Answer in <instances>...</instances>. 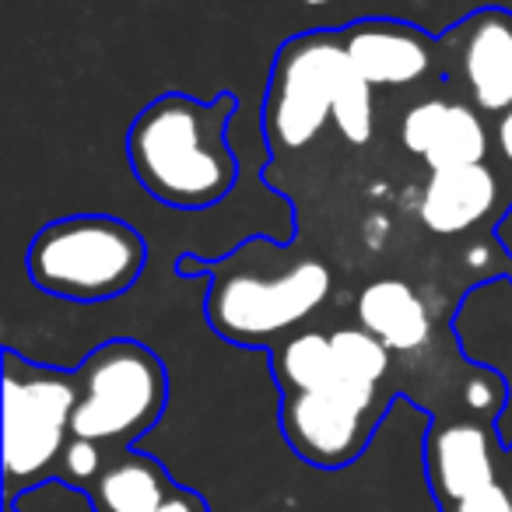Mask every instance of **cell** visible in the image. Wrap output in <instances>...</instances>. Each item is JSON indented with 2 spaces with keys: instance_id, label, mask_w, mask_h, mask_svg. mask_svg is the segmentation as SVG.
<instances>
[{
  "instance_id": "6da1fadb",
  "label": "cell",
  "mask_w": 512,
  "mask_h": 512,
  "mask_svg": "<svg viewBox=\"0 0 512 512\" xmlns=\"http://www.w3.org/2000/svg\"><path fill=\"white\" fill-rule=\"evenodd\" d=\"M232 116V95L197 102L193 95L169 92L148 102L127 134V158L137 183L155 200L183 211H200L228 197L239 176L228 144Z\"/></svg>"
},
{
  "instance_id": "7a4b0ae2",
  "label": "cell",
  "mask_w": 512,
  "mask_h": 512,
  "mask_svg": "<svg viewBox=\"0 0 512 512\" xmlns=\"http://www.w3.org/2000/svg\"><path fill=\"white\" fill-rule=\"evenodd\" d=\"M148 264V242L120 218L74 214L32 239L25 267L39 292L71 302H106L134 288Z\"/></svg>"
},
{
  "instance_id": "3957f363",
  "label": "cell",
  "mask_w": 512,
  "mask_h": 512,
  "mask_svg": "<svg viewBox=\"0 0 512 512\" xmlns=\"http://www.w3.org/2000/svg\"><path fill=\"white\" fill-rule=\"evenodd\" d=\"M74 383L78 407L71 439L95 446H127L162 418L169 400L162 362L137 341H109L95 348L74 372Z\"/></svg>"
},
{
  "instance_id": "277c9868",
  "label": "cell",
  "mask_w": 512,
  "mask_h": 512,
  "mask_svg": "<svg viewBox=\"0 0 512 512\" xmlns=\"http://www.w3.org/2000/svg\"><path fill=\"white\" fill-rule=\"evenodd\" d=\"M78 407L74 376L43 365L22 362L4 351V474L8 505L18 488H32L60 470L64 449L71 446V418Z\"/></svg>"
},
{
  "instance_id": "5b68a950",
  "label": "cell",
  "mask_w": 512,
  "mask_h": 512,
  "mask_svg": "<svg viewBox=\"0 0 512 512\" xmlns=\"http://www.w3.org/2000/svg\"><path fill=\"white\" fill-rule=\"evenodd\" d=\"M351 74L355 67L341 32H309L281 46L264 102V130L274 155H292L320 137Z\"/></svg>"
},
{
  "instance_id": "8992f818",
  "label": "cell",
  "mask_w": 512,
  "mask_h": 512,
  "mask_svg": "<svg viewBox=\"0 0 512 512\" xmlns=\"http://www.w3.org/2000/svg\"><path fill=\"white\" fill-rule=\"evenodd\" d=\"M330 267L299 260L285 274H214L207 295V323L235 344H271L323 306L330 295Z\"/></svg>"
},
{
  "instance_id": "52a82bcc",
  "label": "cell",
  "mask_w": 512,
  "mask_h": 512,
  "mask_svg": "<svg viewBox=\"0 0 512 512\" xmlns=\"http://www.w3.org/2000/svg\"><path fill=\"white\" fill-rule=\"evenodd\" d=\"M379 414V386L348 383L337 376L323 390L281 397V432L302 460L337 470L362 456L379 425Z\"/></svg>"
},
{
  "instance_id": "ba28073f",
  "label": "cell",
  "mask_w": 512,
  "mask_h": 512,
  "mask_svg": "<svg viewBox=\"0 0 512 512\" xmlns=\"http://www.w3.org/2000/svg\"><path fill=\"white\" fill-rule=\"evenodd\" d=\"M341 43L355 74L369 88H407L428 78L435 46L421 29L393 18H365L341 29Z\"/></svg>"
},
{
  "instance_id": "9c48e42d",
  "label": "cell",
  "mask_w": 512,
  "mask_h": 512,
  "mask_svg": "<svg viewBox=\"0 0 512 512\" xmlns=\"http://www.w3.org/2000/svg\"><path fill=\"white\" fill-rule=\"evenodd\" d=\"M400 141L432 172L484 165L488 158V127L477 109L456 99H439V95L407 109L400 123Z\"/></svg>"
},
{
  "instance_id": "30bf717a",
  "label": "cell",
  "mask_w": 512,
  "mask_h": 512,
  "mask_svg": "<svg viewBox=\"0 0 512 512\" xmlns=\"http://www.w3.org/2000/svg\"><path fill=\"white\" fill-rule=\"evenodd\" d=\"M460 74L481 113L512 109V15L502 8H477L463 18Z\"/></svg>"
},
{
  "instance_id": "8fae6325",
  "label": "cell",
  "mask_w": 512,
  "mask_h": 512,
  "mask_svg": "<svg viewBox=\"0 0 512 512\" xmlns=\"http://www.w3.org/2000/svg\"><path fill=\"white\" fill-rule=\"evenodd\" d=\"M428 481L442 509L498 484L495 439L477 421H456L432 432L428 442Z\"/></svg>"
},
{
  "instance_id": "7c38bea8",
  "label": "cell",
  "mask_w": 512,
  "mask_h": 512,
  "mask_svg": "<svg viewBox=\"0 0 512 512\" xmlns=\"http://www.w3.org/2000/svg\"><path fill=\"white\" fill-rule=\"evenodd\" d=\"M502 186L488 165L428 172L418 197V218L435 235H463L495 211Z\"/></svg>"
},
{
  "instance_id": "4fadbf2b",
  "label": "cell",
  "mask_w": 512,
  "mask_h": 512,
  "mask_svg": "<svg viewBox=\"0 0 512 512\" xmlns=\"http://www.w3.org/2000/svg\"><path fill=\"white\" fill-rule=\"evenodd\" d=\"M358 327L383 341L393 355H411L432 341V313L425 299L400 278H379L355 302Z\"/></svg>"
},
{
  "instance_id": "5bb4252c",
  "label": "cell",
  "mask_w": 512,
  "mask_h": 512,
  "mask_svg": "<svg viewBox=\"0 0 512 512\" xmlns=\"http://www.w3.org/2000/svg\"><path fill=\"white\" fill-rule=\"evenodd\" d=\"M179 484L148 453L109 456L99 481L88 488L95 512H158Z\"/></svg>"
},
{
  "instance_id": "9a60e30c",
  "label": "cell",
  "mask_w": 512,
  "mask_h": 512,
  "mask_svg": "<svg viewBox=\"0 0 512 512\" xmlns=\"http://www.w3.org/2000/svg\"><path fill=\"white\" fill-rule=\"evenodd\" d=\"M274 379L281 386V397L292 393H313L323 390L337 379L334 348H330V334H295L274 355Z\"/></svg>"
},
{
  "instance_id": "2e32d148",
  "label": "cell",
  "mask_w": 512,
  "mask_h": 512,
  "mask_svg": "<svg viewBox=\"0 0 512 512\" xmlns=\"http://www.w3.org/2000/svg\"><path fill=\"white\" fill-rule=\"evenodd\" d=\"M330 348H334L337 376L348 379V383L379 386L386 379V372H390L393 351L362 327L334 330L330 334Z\"/></svg>"
},
{
  "instance_id": "e0dca14e",
  "label": "cell",
  "mask_w": 512,
  "mask_h": 512,
  "mask_svg": "<svg viewBox=\"0 0 512 512\" xmlns=\"http://www.w3.org/2000/svg\"><path fill=\"white\" fill-rule=\"evenodd\" d=\"M334 123L344 141L369 144L372 141V88L358 74H351L334 109Z\"/></svg>"
},
{
  "instance_id": "ac0fdd59",
  "label": "cell",
  "mask_w": 512,
  "mask_h": 512,
  "mask_svg": "<svg viewBox=\"0 0 512 512\" xmlns=\"http://www.w3.org/2000/svg\"><path fill=\"white\" fill-rule=\"evenodd\" d=\"M106 463L109 456L102 453V446L85 439H71V446L64 449V460H60V481L74 484V488H92L102 470H106Z\"/></svg>"
},
{
  "instance_id": "d6986e66",
  "label": "cell",
  "mask_w": 512,
  "mask_h": 512,
  "mask_svg": "<svg viewBox=\"0 0 512 512\" xmlns=\"http://www.w3.org/2000/svg\"><path fill=\"white\" fill-rule=\"evenodd\" d=\"M446 512H512V502H509V491L502 484H491V488L477 491V495L463 498V502L449 505Z\"/></svg>"
},
{
  "instance_id": "ffe728a7",
  "label": "cell",
  "mask_w": 512,
  "mask_h": 512,
  "mask_svg": "<svg viewBox=\"0 0 512 512\" xmlns=\"http://www.w3.org/2000/svg\"><path fill=\"white\" fill-rule=\"evenodd\" d=\"M158 512H211V509H207L204 495H197V491H190V488H176L165 498V505Z\"/></svg>"
},
{
  "instance_id": "44dd1931",
  "label": "cell",
  "mask_w": 512,
  "mask_h": 512,
  "mask_svg": "<svg viewBox=\"0 0 512 512\" xmlns=\"http://www.w3.org/2000/svg\"><path fill=\"white\" fill-rule=\"evenodd\" d=\"M495 141H498V151H502V158L512 165V109H509V113L498 116V123H495Z\"/></svg>"
},
{
  "instance_id": "7402d4cb",
  "label": "cell",
  "mask_w": 512,
  "mask_h": 512,
  "mask_svg": "<svg viewBox=\"0 0 512 512\" xmlns=\"http://www.w3.org/2000/svg\"><path fill=\"white\" fill-rule=\"evenodd\" d=\"M495 239H498V246L505 249V256L512 260V204H509V211L498 218V225H495Z\"/></svg>"
},
{
  "instance_id": "603a6c76",
  "label": "cell",
  "mask_w": 512,
  "mask_h": 512,
  "mask_svg": "<svg viewBox=\"0 0 512 512\" xmlns=\"http://www.w3.org/2000/svg\"><path fill=\"white\" fill-rule=\"evenodd\" d=\"M505 460L512 463V442H509V449H505ZM505 491H509V502H512V470H509V488H505Z\"/></svg>"
},
{
  "instance_id": "cb8c5ba5",
  "label": "cell",
  "mask_w": 512,
  "mask_h": 512,
  "mask_svg": "<svg viewBox=\"0 0 512 512\" xmlns=\"http://www.w3.org/2000/svg\"><path fill=\"white\" fill-rule=\"evenodd\" d=\"M8 512H18V509H15V505H8Z\"/></svg>"
},
{
  "instance_id": "d4e9b609",
  "label": "cell",
  "mask_w": 512,
  "mask_h": 512,
  "mask_svg": "<svg viewBox=\"0 0 512 512\" xmlns=\"http://www.w3.org/2000/svg\"><path fill=\"white\" fill-rule=\"evenodd\" d=\"M509 281H512V278H509Z\"/></svg>"
}]
</instances>
